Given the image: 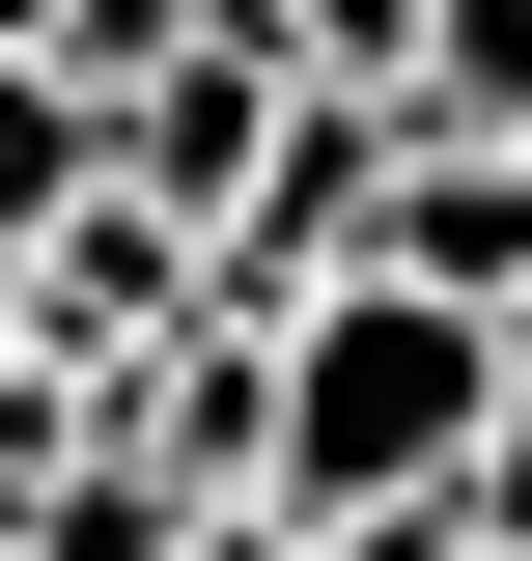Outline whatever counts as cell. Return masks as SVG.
<instances>
[{
	"mask_svg": "<svg viewBox=\"0 0 532 561\" xmlns=\"http://www.w3.org/2000/svg\"><path fill=\"white\" fill-rule=\"evenodd\" d=\"M169 561H280V505H197V534H169Z\"/></svg>",
	"mask_w": 532,
	"mask_h": 561,
	"instance_id": "obj_4",
	"label": "cell"
},
{
	"mask_svg": "<svg viewBox=\"0 0 532 561\" xmlns=\"http://www.w3.org/2000/svg\"><path fill=\"white\" fill-rule=\"evenodd\" d=\"M169 534H197V505H169V478H113V449H57V478L0 505V561H169Z\"/></svg>",
	"mask_w": 532,
	"mask_h": 561,
	"instance_id": "obj_2",
	"label": "cell"
},
{
	"mask_svg": "<svg viewBox=\"0 0 532 561\" xmlns=\"http://www.w3.org/2000/svg\"><path fill=\"white\" fill-rule=\"evenodd\" d=\"M197 28H224V0H28V84H84V113H113V84H169Z\"/></svg>",
	"mask_w": 532,
	"mask_h": 561,
	"instance_id": "obj_3",
	"label": "cell"
},
{
	"mask_svg": "<svg viewBox=\"0 0 532 561\" xmlns=\"http://www.w3.org/2000/svg\"><path fill=\"white\" fill-rule=\"evenodd\" d=\"M505 421V337L420 309V280H309L253 309V505L336 534V505H449V449Z\"/></svg>",
	"mask_w": 532,
	"mask_h": 561,
	"instance_id": "obj_1",
	"label": "cell"
}]
</instances>
